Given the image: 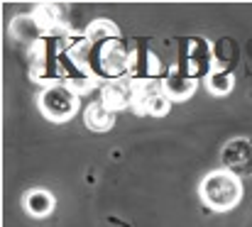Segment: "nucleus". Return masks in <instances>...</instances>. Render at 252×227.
<instances>
[{"label":"nucleus","instance_id":"obj_1","mask_svg":"<svg viewBox=\"0 0 252 227\" xmlns=\"http://www.w3.org/2000/svg\"><path fill=\"white\" fill-rule=\"evenodd\" d=\"M127 61H130V49L125 47L123 39H105L95 42L86 52L84 69L95 81H123L127 78Z\"/></svg>","mask_w":252,"mask_h":227},{"label":"nucleus","instance_id":"obj_2","mask_svg":"<svg viewBox=\"0 0 252 227\" xmlns=\"http://www.w3.org/2000/svg\"><path fill=\"white\" fill-rule=\"evenodd\" d=\"M198 196H201L203 205H208L211 210L225 213V210H233L243 200V181L238 173H233L228 169H216L201 178Z\"/></svg>","mask_w":252,"mask_h":227},{"label":"nucleus","instance_id":"obj_3","mask_svg":"<svg viewBox=\"0 0 252 227\" xmlns=\"http://www.w3.org/2000/svg\"><path fill=\"white\" fill-rule=\"evenodd\" d=\"M37 105H39V113L49 122H69L81 108V95H76L66 83H57V85L42 88Z\"/></svg>","mask_w":252,"mask_h":227},{"label":"nucleus","instance_id":"obj_4","mask_svg":"<svg viewBox=\"0 0 252 227\" xmlns=\"http://www.w3.org/2000/svg\"><path fill=\"white\" fill-rule=\"evenodd\" d=\"M130 110L140 117H164L171 108V100L162 90V81H130Z\"/></svg>","mask_w":252,"mask_h":227},{"label":"nucleus","instance_id":"obj_5","mask_svg":"<svg viewBox=\"0 0 252 227\" xmlns=\"http://www.w3.org/2000/svg\"><path fill=\"white\" fill-rule=\"evenodd\" d=\"M179 69L189 76V78H193V81H198V78L206 81L208 76L218 69L211 42H206L203 37H191V39H186Z\"/></svg>","mask_w":252,"mask_h":227},{"label":"nucleus","instance_id":"obj_6","mask_svg":"<svg viewBox=\"0 0 252 227\" xmlns=\"http://www.w3.org/2000/svg\"><path fill=\"white\" fill-rule=\"evenodd\" d=\"M164 66L157 52L150 47H132L127 61V81H162Z\"/></svg>","mask_w":252,"mask_h":227},{"label":"nucleus","instance_id":"obj_7","mask_svg":"<svg viewBox=\"0 0 252 227\" xmlns=\"http://www.w3.org/2000/svg\"><path fill=\"white\" fill-rule=\"evenodd\" d=\"M32 22L37 25L39 34H47V37H66L71 32V27L66 25L64 20V10L57 5V2H39L34 10H32Z\"/></svg>","mask_w":252,"mask_h":227},{"label":"nucleus","instance_id":"obj_8","mask_svg":"<svg viewBox=\"0 0 252 227\" xmlns=\"http://www.w3.org/2000/svg\"><path fill=\"white\" fill-rule=\"evenodd\" d=\"M223 169L233 171V173H252V142L250 140H230L223 151Z\"/></svg>","mask_w":252,"mask_h":227},{"label":"nucleus","instance_id":"obj_9","mask_svg":"<svg viewBox=\"0 0 252 227\" xmlns=\"http://www.w3.org/2000/svg\"><path fill=\"white\" fill-rule=\"evenodd\" d=\"M196 88H198V81L189 78L179 66H171L167 74H164V78H162V90H164V95H167L171 103L189 100L196 93Z\"/></svg>","mask_w":252,"mask_h":227},{"label":"nucleus","instance_id":"obj_10","mask_svg":"<svg viewBox=\"0 0 252 227\" xmlns=\"http://www.w3.org/2000/svg\"><path fill=\"white\" fill-rule=\"evenodd\" d=\"M100 103L110 110V113H120V110H130L132 103V90H130V81H110L100 85Z\"/></svg>","mask_w":252,"mask_h":227},{"label":"nucleus","instance_id":"obj_11","mask_svg":"<svg viewBox=\"0 0 252 227\" xmlns=\"http://www.w3.org/2000/svg\"><path fill=\"white\" fill-rule=\"evenodd\" d=\"M22 205H25L27 215H32V218H39V220H42V218H49V215L54 213L57 200H54V196H52L47 188H32V191H27V193H25Z\"/></svg>","mask_w":252,"mask_h":227},{"label":"nucleus","instance_id":"obj_12","mask_svg":"<svg viewBox=\"0 0 252 227\" xmlns=\"http://www.w3.org/2000/svg\"><path fill=\"white\" fill-rule=\"evenodd\" d=\"M84 125L93 132H108L115 125V113H110L100 100H95L84 110Z\"/></svg>","mask_w":252,"mask_h":227},{"label":"nucleus","instance_id":"obj_13","mask_svg":"<svg viewBox=\"0 0 252 227\" xmlns=\"http://www.w3.org/2000/svg\"><path fill=\"white\" fill-rule=\"evenodd\" d=\"M84 37L91 44H95V42H105V39H123V32H120V27L113 20L95 17L93 22H88L84 27Z\"/></svg>","mask_w":252,"mask_h":227},{"label":"nucleus","instance_id":"obj_14","mask_svg":"<svg viewBox=\"0 0 252 227\" xmlns=\"http://www.w3.org/2000/svg\"><path fill=\"white\" fill-rule=\"evenodd\" d=\"M206 88H208V93H213V95H230L233 93V88H235V76L230 74V71H225L223 66H218L213 74L206 78Z\"/></svg>","mask_w":252,"mask_h":227}]
</instances>
